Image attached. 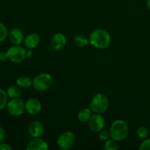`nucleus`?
I'll use <instances>...</instances> for the list:
<instances>
[{
	"instance_id": "nucleus-1",
	"label": "nucleus",
	"mask_w": 150,
	"mask_h": 150,
	"mask_svg": "<svg viewBox=\"0 0 150 150\" xmlns=\"http://www.w3.org/2000/svg\"><path fill=\"white\" fill-rule=\"evenodd\" d=\"M89 43L99 49H105L110 45L111 38L110 34L103 29H98L91 32L89 37Z\"/></svg>"
},
{
	"instance_id": "nucleus-2",
	"label": "nucleus",
	"mask_w": 150,
	"mask_h": 150,
	"mask_svg": "<svg viewBox=\"0 0 150 150\" xmlns=\"http://www.w3.org/2000/svg\"><path fill=\"white\" fill-rule=\"evenodd\" d=\"M128 126L122 120H117L112 123L110 128L111 137L117 142H120L127 138L128 135Z\"/></svg>"
},
{
	"instance_id": "nucleus-3",
	"label": "nucleus",
	"mask_w": 150,
	"mask_h": 150,
	"mask_svg": "<svg viewBox=\"0 0 150 150\" xmlns=\"http://www.w3.org/2000/svg\"><path fill=\"white\" fill-rule=\"evenodd\" d=\"M89 107L92 111L96 114H103L108 110L109 107L108 98L104 94H97L92 98L89 103Z\"/></svg>"
},
{
	"instance_id": "nucleus-4",
	"label": "nucleus",
	"mask_w": 150,
	"mask_h": 150,
	"mask_svg": "<svg viewBox=\"0 0 150 150\" xmlns=\"http://www.w3.org/2000/svg\"><path fill=\"white\" fill-rule=\"evenodd\" d=\"M32 82V86L38 91H45L49 89L53 83L52 76L46 73L38 75Z\"/></svg>"
},
{
	"instance_id": "nucleus-5",
	"label": "nucleus",
	"mask_w": 150,
	"mask_h": 150,
	"mask_svg": "<svg viewBox=\"0 0 150 150\" xmlns=\"http://www.w3.org/2000/svg\"><path fill=\"white\" fill-rule=\"evenodd\" d=\"M7 54L8 59L14 63L22 62L27 56L25 48L19 45H14L9 48Z\"/></svg>"
},
{
	"instance_id": "nucleus-6",
	"label": "nucleus",
	"mask_w": 150,
	"mask_h": 150,
	"mask_svg": "<svg viewBox=\"0 0 150 150\" xmlns=\"http://www.w3.org/2000/svg\"><path fill=\"white\" fill-rule=\"evenodd\" d=\"M7 108L9 114L14 117L21 115L26 110L24 101L20 98H13L9 101L7 104Z\"/></svg>"
},
{
	"instance_id": "nucleus-7",
	"label": "nucleus",
	"mask_w": 150,
	"mask_h": 150,
	"mask_svg": "<svg viewBox=\"0 0 150 150\" xmlns=\"http://www.w3.org/2000/svg\"><path fill=\"white\" fill-rule=\"evenodd\" d=\"M76 142V136L73 132L65 131L59 135L57 139V144L62 149H70Z\"/></svg>"
},
{
	"instance_id": "nucleus-8",
	"label": "nucleus",
	"mask_w": 150,
	"mask_h": 150,
	"mask_svg": "<svg viewBox=\"0 0 150 150\" xmlns=\"http://www.w3.org/2000/svg\"><path fill=\"white\" fill-rule=\"evenodd\" d=\"M89 127L94 133H100L105 126V119L100 114H96L92 115L88 121Z\"/></svg>"
},
{
	"instance_id": "nucleus-9",
	"label": "nucleus",
	"mask_w": 150,
	"mask_h": 150,
	"mask_svg": "<svg viewBox=\"0 0 150 150\" xmlns=\"http://www.w3.org/2000/svg\"><path fill=\"white\" fill-rule=\"evenodd\" d=\"M26 111L31 115H36L40 112L42 104L39 100L36 98H30L25 103Z\"/></svg>"
},
{
	"instance_id": "nucleus-10",
	"label": "nucleus",
	"mask_w": 150,
	"mask_h": 150,
	"mask_svg": "<svg viewBox=\"0 0 150 150\" xmlns=\"http://www.w3.org/2000/svg\"><path fill=\"white\" fill-rule=\"evenodd\" d=\"M67 40L66 37L61 32L54 34L51 38V47L55 51H61L65 46Z\"/></svg>"
},
{
	"instance_id": "nucleus-11",
	"label": "nucleus",
	"mask_w": 150,
	"mask_h": 150,
	"mask_svg": "<svg viewBox=\"0 0 150 150\" xmlns=\"http://www.w3.org/2000/svg\"><path fill=\"white\" fill-rule=\"evenodd\" d=\"M44 130H45V128H44L43 125L39 121L32 122L28 127L29 134L33 138H39L42 136Z\"/></svg>"
},
{
	"instance_id": "nucleus-12",
	"label": "nucleus",
	"mask_w": 150,
	"mask_h": 150,
	"mask_svg": "<svg viewBox=\"0 0 150 150\" xmlns=\"http://www.w3.org/2000/svg\"><path fill=\"white\" fill-rule=\"evenodd\" d=\"M26 149L27 150H47L48 149L46 142L42 139L35 138L28 143Z\"/></svg>"
},
{
	"instance_id": "nucleus-13",
	"label": "nucleus",
	"mask_w": 150,
	"mask_h": 150,
	"mask_svg": "<svg viewBox=\"0 0 150 150\" xmlns=\"http://www.w3.org/2000/svg\"><path fill=\"white\" fill-rule=\"evenodd\" d=\"M41 41V38L38 34L31 33L28 35L24 39L25 46L29 50L36 48Z\"/></svg>"
},
{
	"instance_id": "nucleus-14",
	"label": "nucleus",
	"mask_w": 150,
	"mask_h": 150,
	"mask_svg": "<svg viewBox=\"0 0 150 150\" xmlns=\"http://www.w3.org/2000/svg\"><path fill=\"white\" fill-rule=\"evenodd\" d=\"M9 39L13 45H20L24 40V35L20 29L14 28L9 33Z\"/></svg>"
},
{
	"instance_id": "nucleus-15",
	"label": "nucleus",
	"mask_w": 150,
	"mask_h": 150,
	"mask_svg": "<svg viewBox=\"0 0 150 150\" xmlns=\"http://www.w3.org/2000/svg\"><path fill=\"white\" fill-rule=\"evenodd\" d=\"M32 82L33 81L27 76H21V77L18 78V79L16 80V83L18 86L23 89H27V88L32 86Z\"/></svg>"
},
{
	"instance_id": "nucleus-16",
	"label": "nucleus",
	"mask_w": 150,
	"mask_h": 150,
	"mask_svg": "<svg viewBox=\"0 0 150 150\" xmlns=\"http://www.w3.org/2000/svg\"><path fill=\"white\" fill-rule=\"evenodd\" d=\"M7 96L10 98L11 99L13 98H20L21 95V90L18 86H15V85H11L7 88Z\"/></svg>"
},
{
	"instance_id": "nucleus-17",
	"label": "nucleus",
	"mask_w": 150,
	"mask_h": 150,
	"mask_svg": "<svg viewBox=\"0 0 150 150\" xmlns=\"http://www.w3.org/2000/svg\"><path fill=\"white\" fill-rule=\"evenodd\" d=\"M92 117V110L89 108H83L78 114V120L81 122H86Z\"/></svg>"
},
{
	"instance_id": "nucleus-18",
	"label": "nucleus",
	"mask_w": 150,
	"mask_h": 150,
	"mask_svg": "<svg viewBox=\"0 0 150 150\" xmlns=\"http://www.w3.org/2000/svg\"><path fill=\"white\" fill-rule=\"evenodd\" d=\"M73 42L76 46L83 48V47H86V45H88V44L89 43V39H87L83 35H77L73 39Z\"/></svg>"
},
{
	"instance_id": "nucleus-19",
	"label": "nucleus",
	"mask_w": 150,
	"mask_h": 150,
	"mask_svg": "<svg viewBox=\"0 0 150 150\" xmlns=\"http://www.w3.org/2000/svg\"><path fill=\"white\" fill-rule=\"evenodd\" d=\"M104 149L105 150H117L119 149L117 141L114 140V139H109L106 141L104 146Z\"/></svg>"
},
{
	"instance_id": "nucleus-20",
	"label": "nucleus",
	"mask_w": 150,
	"mask_h": 150,
	"mask_svg": "<svg viewBox=\"0 0 150 150\" xmlns=\"http://www.w3.org/2000/svg\"><path fill=\"white\" fill-rule=\"evenodd\" d=\"M7 92L2 89H0V110L3 109L7 104Z\"/></svg>"
},
{
	"instance_id": "nucleus-21",
	"label": "nucleus",
	"mask_w": 150,
	"mask_h": 150,
	"mask_svg": "<svg viewBox=\"0 0 150 150\" xmlns=\"http://www.w3.org/2000/svg\"><path fill=\"white\" fill-rule=\"evenodd\" d=\"M136 135L139 139H146L148 136V130L144 126H140L136 130Z\"/></svg>"
},
{
	"instance_id": "nucleus-22",
	"label": "nucleus",
	"mask_w": 150,
	"mask_h": 150,
	"mask_svg": "<svg viewBox=\"0 0 150 150\" xmlns=\"http://www.w3.org/2000/svg\"><path fill=\"white\" fill-rule=\"evenodd\" d=\"M7 36H8V32L7 27L2 23H0V42L5 40Z\"/></svg>"
},
{
	"instance_id": "nucleus-23",
	"label": "nucleus",
	"mask_w": 150,
	"mask_h": 150,
	"mask_svg": "<svg viewBox=\"0 0 150 150\" xmlns=\"http://www.w3.org/2000/svg\"><path fill=\"white\" fill-rule=\"evenodd\" d=\"M111 133L110 131H107V130H104L102 131L101 130L99 133V139L102 142H106L107 140H108L109 139H111Z\"/></svg>"
},
{
	"instance_id": "nucleus-24",
	"label": "nucleus",
	"mask_w": 150,
	"mask_h": 150,
	"mask_svg": "<svg viewBox=\"0 0 150 150\" xmlns=\"http://www.w3.org/2000/svg\"><path fill=\"white\" fill-rule=\"evenodd\" d=\"M141 150H150V139H145L140 145Z\"/></svg>"
},
{
	"instance_id": "nucleus-25",
	"label": "nucleus",
	"mask_w": 150,
	"mask_h": 150,
	"mask_svg": "<svg viewBox=\"0 0 150 150\" xmlns=\"http://www.w3.org/2000/svg\"><path fill=\"white\" fill-rule=\"evenodd\" d=\"M12 147L6 143H1L0 144V150H11Z\"/></svg>"
},
{
	"instance_id": "nucleus-26",
	"label": "nucleus",
	"mask_w": 150,
	"mask_h": 150,
	"mask_svg": "<svg viewBox=\"0 0 150 150\" xmlns=\"http://www.w3.org/2000/svg\"><path fill=\"white\" fill-rule=\"evenodd\" d=\"M8 59L7 52H0V62H5Z\"/></svg>"
},
{
	"instance_id": "nucleus-27",
	"label": "nucleus",
	"mask_w": 150,
	"mask_h": 150,
	"mask_svg": "<svg viewBox=\"0 0 150 150\" xmlns=\"http://www.w3.org/2000/svg\"><path fill=\"white\" fill-rule=\"evenodd\" d=\"M4 136H5V132H4V130L2 127H0V144L2 143L3 140H4Z\"/></svg>"
},
{
	"instance_id": "nucleus-28",
	"label": "nucleus",
	"mask_w": 150,
	"mask_h": 150,
	"mask_svg": "<svg viewBox=\"0 0 150 150\" xmlns=\"http://www.w3.org/2000/svg\"><path fill=\"white\" fill-rule=\"evenodd\" d=\"M146 7L150 10V0H147L146 1Z\"/></svg>"
}]
</instances>
